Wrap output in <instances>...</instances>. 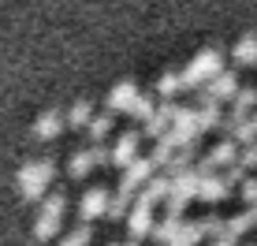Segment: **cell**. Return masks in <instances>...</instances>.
Returning <instances> with one entry per match:
<instances>
[{
	"instance_id": "26",
	"label": "cell",
	"mask_w": 257,
	"mask_h": 246,
	"mask_svg": "<svg viewBox=\"0 0 257 246\" xmlns=\"http://www.w3.org/2000/svg\"><path fill=\"white\" fill-rule=\"evenodd\" d=\"M56 231H60L56 216H38V220H34V239H38V242H49Z\"/></svg>"
},
{
	"instance_id": "17",
	"label": "cell",
	"mask_w": 257,
	"mask_h": 246,
	"mask_svg": "<svg viewBox=\"0 0 257 246\" xmlns=\"http://www.w3.org/2000/svg\"><path fill=\"white\" fill-rule=\"evenodd\" d=\"M179 227H183V216H175V213H168L161 224H153V239L161 242V246H168L175 239V235H179Z\"/></svg>"
},
{
	"instance_id": "16",
	"label": "cell",
	"mask_w": 257,
	"mask_h": 246,
	"mask_svg": "<svg viewBox=\"0 0 257 246\" xmlns=\"http://www.w3.org/2000/svg\"><path fill=\"white\" fill-rule=\"evenodd\" d=\"M220 119H224L220 104H205V108H194V127H198V135H205V131H220Z\"/></svg>"
},
{
	"instance_id": "4",
	"label": "cell",
	"mask_w": 257,
	"mask_h": 246,
	"mask_svg": "<svg viewBox=\"0 0 257 246\" xmlns=\"http://www.w3.org/2000/svg\"><path fill=\"white\" fill-rule=\"evenodd\" d=\"M135 157H138V131H123V135L116 138V146L108 149V164H116V168H127Z\"/></svg>"
},
{
	"instance_id": "19",
	"label": "cell",
	"mask_w": 257,
	"mask_h": 246,
	"mask_svg": "<svg viewBox=\"0 0 257 246\" xmlns=\"http://www.w3.org/2000/svg\"><path fill=\"white\" fill-rule=\"evenodd\" d=\"M131 205H135V194H119L116 198H108V205H104V216H108V220H123V216L131 213Z\"/></svg>"
},
{
	"instance_id": "12",
	"label": "cell",
	"mask_w": 257,
	"mask_h": 246,
	"mask_svg": "<svg viewBox=\"0 0 257 246\" xmlns=\"http://www.w3.org/2000/svg\"><path fill=\"white\" fill-rule=\"evenodd\" d=\"M250 227H257V216H253V209H246V213H235L231 220H224V231H220V239H242Z\"/></svg>"
},
{
	"instance_id": "18",
	"label": "cell",
	"mask_w": 257,
	"mask_h": 246,
	"mask_svg": "<svg viewBox=\"0 0 257 246\" xmlns=\"http://www.w3.org/2000/svg\"><path fill=\"white\" fill-rule=\"evenodd\" d=\"M90 119H93V104L86 101V97H82V101H75V104H71V112L64 116L67 127H86Z\"/></svg>"
},
{
	"instance_id": "36",
	"label": "cell",
	"mask_w": 257,
	"mask_h": 246,
	"mask_svg": "<svg viewBox=\"0 0 257 246\" xmlns=\"http://www.w3.org/2000/svg\"><path fill=\"white\" fill-rule=\"evenodd\" d=\"M168 246H187V242H179V239H172V242H168Z\"/></svg>"
},
{
	"instance_id": "33",
	"label": "cell",
	"mask_w": 257,
	"mask_h": 246,
	"mask_svg": "<svg viewBox=\"0 0 257 246\" xmlns=\"http://www.w3.org/2000/svg\"><path fill=\"white\" fill-rule=\"evenodd\" d=\"M90 161H93V168H104V164H108V149L104 146H90Z\"/></svg>"
},
{
	"instance_id": "28",
	"label": "cell",
	"mask_w": 257,
	"mask_h": 246,
	"mask_svg": "<svg viewBox=\"0 0 257 246\" xmlns=\"http://www.w3.org/2000/svg\"><path fill=\"white\" fill-rule=\"evenodd\" d=\"M235 164H238V168H242V172H250V168H257V142H250V146H242V149H238Z\"/></svg>"
},
{
	"instance_id": "34",
	"label": "cell",
	"mask_w": 257,
	"mask_h": 246,
	"mask_svg": "<svg viewBox=\"0 0 257 246\" xmlns=\"http://www.w3.org/2000/svg\"><path fill=\"white\" fill-rule=\"evenodd\" d=\"M212 246H238L235 239H212Z\"/></svg>"
},
{
	"instance_id": "32",
	"label": "cell",
	"mask_w": 257,
	"mask_h": 246,
	"mask_svg": "<svg viewBox=\"0 0 257 246\" xmlns=\"http://www.w3.org/2000/svg\"><path fill=\"white\" fill-rule=\"evenodd\" d=\"M242 201H246V205H257V179H253V175L242 179Z\"/></svg>"
},
{
	"instance_id": "8",
	"label": "cell",
	"mask_w": 257,
	"mask_h": 246,
	"mask_svg": "<svg viewBox=\"0 0 257 246\" xmlns=\"http://www.w3.org/2000/svg\"><path fill=\"white\" fill-rule=\"evenodd\" d=\"M168 198V175H153V179L146 183V187L135 194V205L142 209H153V205H161V201Z\"/></svg>"
},
{
	"instance_id": "7",
	"label": "cell",
	"mask_w": 257,
	"mask_h": 246,
	"mask_svg": "<svg viewBox=\"0 0 257 246\" xmlns=\"http://www.w3.org/2000/svg\"><path fill=\"white\" fill-rule=\"evenodd\" d=\"M104 205H108V190H104V187L86 190L82 201H78V216H82V224H90L93 216H104Z\"/></svg>"
},
{
	"instance_id": "5",
	"label": "cell",
	"mask_w": 257,
	"mask_h": 246,
	"mask_svg": "<svg viewBox=\"0 0 257 246\" xmlns=\"http://www.w3.org/2000/svg\"><path fill=\"white\" fill-rule=\"evenodd\" d=\"M205 90H209V97L212 101H231L235 97V90H238V75H235V67H224L220 75H212L209 82H205Z\"/></svg>"
},
{
	"instance_id": "1",
	"label": "cell",
	"mask_w": 257,
	"mask_h": 246,
	"mask_svg": "<svg viewBox=\"0 0 257 246\" xmlns=\"http://www.w3.org/2000/svg\"><path fill=\"white\" fill-rule=\"evenodd\" d=\"M220 71H224V52L220 49H201L179 71V82H183V90H198V86H205L209 78L220 75Z\"/></svg>"
},
{
	"instance_id": "13",
	"label": "cell",
	"mask_w": 257,
	"mask_h": 246,
	"mask_svg": "<svg viewBox=\"0 0 257 246\" xmlns=\"http://www.w3.org/2000/svg\"><path fill=\"white\" fill-rule=\"evenodd\" d=\"M60 131H64V112H56V108L41 112V116L34 119V138H56Z\"/></svg>"
},
{
	"instance_id": "10",
	"label": "cell",
	"mask_w": 257,
	"mask_h": 246,
	"mask_svg": "<svg viewBox=\"0 0 257 246\" xmlns=\"http://www.w3.org/2000/svg\"><path fill=\"white\" fill-rule=\"evenodd\" d=\"M138 93H142V90H138L135 82H131V78L116 82V86L108 90V112H127V108H131V101H135Z\"/></svg>"
},
{
	"instance_id": "23",
	"label": "cell",
	"mask_w": 257,
	"mask_h": 246,
	"mask_svg": "<svg viewBox=\"0 0 257 246\" xmlns=\"http://www.w3.org/2000/svg\"><path fill=\"white\" fill-rule=\"evenodd\" d=\"M86 131H90L93 146H101V138H108V131H112V112H101V116H93L90 123H86Z\"/></svg>"
},
{
	"instance_id": "3",
	"label": "cell",
	"mask_w": 257,
	"mask_h": 246,
	"mask_svg": "<svg viewBox=\"0 0 257 246\" xmlns=\"http://www.w3.org/2000/svg\"><path fill=\"white\" fill-rule=\"evenodd\" d=\"M153 179V161L149 157H135V161L123 168V179H119V190L123 194H138L146 183Z\"/></svg>"
},
{
	"instance_id": "29",
	"label": "cell",
	"mask_w": 257,
	"mask_h": 246,
	"mask_svg": "<svg viewBox=\"0 0 257 246\" xmlns=\"http://www.w3.org/2000/svg\"><path fill=\"white\" fill-rule=\"evenodd\" d=\"M198 227H201V235H205V239H220L224 220H220V216H205V220H198Z\"/></svg>"
},
{
	"instance_id": "6",
	"label": "cell",
	"mask_w": 257,
	"mask_h": 246,
	"mask_svg": "<svg viewBox=\"0 0 257 246\" xmlns=\"http://www.w3.org/2000/svg\"><path fill=\"white\" fill-rule=\"evenodd\" d=\"M172 112H175V101H161V104L153 108V116L142 119V135H149V138H164L168 123H172Z\"/></svg>"
},
{
	"instance_id": "35",
	"label": "cell",
	"mask_w": 257,
	"mask_h": 246,
	"mask_svg": "<svg viewBox=\"0 0 257 246\" xmlns=\"http://www.w3.org/2000/svg\"><path fill=\"white\" fill-rule=\"evenodd\" d=\"M116 246H142V242H135V239H131V242H116Z\"/></svg>"
},
{
	"instance_id": "9",
	"label": "cell",
	"mask_w": 257,
	"mask_h": 246,
	"mask_svg": "<svg viewBox=\"0 0 257 246\" xmlns=\"http://www.w3.org/2000/svg\"><path fill=\"white\" fill-rule=\"evenodd\" d=\"M227 194H231V187H224V179H220L216 172H212V175H198V194H194V198L216 205V201H224Z\"/></svg>"
},
{
	"instance_id": "30",
	"label": "cell",
	"mask_w": 257,
	"mask_h": 246,
	"mask_svg": "<svg viewBox=\"0 0 257 246\" xmlns=\"http://www.w3.org/2000/svg\"><path fill=\"white\" fill-rule=\"evenodd\" d=\"M86 242H90V224H78L71 235H64V242H60V246H86Z\"/></svg>"
},
{
	"instance_id": "20",
	"label": "cell",
	"mask_w": 257,
	"mask_h": 246,
	"mask_svg": "<svg viewBox=\"0 0 257 246\" xmlns=\"http://www.w3.org/2000/svg\"><path fill=\"white\" fill-rule=\"evenodd\" d=\"M250 108H257V90H253V86H238L235 97H231V112L250 116Z\"/></svg>"
},
{
	"instance_id": "22",
	"label": "cell",
	"mask_w": 257,
	"mask_h": 246,
	"mask_svg": "<svg viewBox=\"0 0 257 246\" xmlns=\"http://www.w3.org/2000/svg\"><path fill=\"white\" fill-rule=\"evenodd\" d=\"M64 209H67V194H64V190H52V194H45L41 216H56V220H64Z\"/></svg>"
},
{
	"instance_id": "25",
	"label": "cell",
	"mask_w": 257,
	"mask_h": 246,
	"mask_svg": "<svg viewBox=\"0 0 257 246\" xmlns=\"http://www.w3.org/2000/svg\"><path fill=\"white\" fill-rule=\"evenodd\" d=\"M172 157H175V146L168 142V138H157L153 157H149V161H153V168H168V164H172Z\"/></svg>"
},
{
	"instance_id": "2",
	"label": "cell",
	"mask_w": 257,
	"mask_h": 246,
	"mask_svg": "<svg viewBox=\"0 0 257 246\" xmlns=\"http://www.w3.org/2000/svg\"><path fill=\"white\" fill-rule=\"evenodd\" d=\"M52 175H56V164L52 161H30L19 168V194L26 201H41L52 183Z\"/></svg>"
},
{
	"instance_id": "27",
	"label": "cell",
	"mask_w": 257,
	"mask_h": 246,
	"mask_svg": "<svg viewBox=\"0 0 257 246\" xmlns=\"http://www.w3.org/2000/svg\"><path fill=\"white\" fill-rule=\"evenodd\" d=\"M153 108H157V104H153V97H149V93H138V97L131 101L127 116H135V119H149V116H153Z\"/></svg>"
},
{
	"instance_id": "31",
	"label": "cell",
	"mask_w": 257,
	"mask_h": 246,
	"mask_svg": "<svg viewBox=\"0 0 257 246\" xmlns=\"http://www.w3.org/2000/svg\"><path fill=\"white\" fill-rule=\"evenodd\" d=\"M220 179H224V187H235V183H242V179H246V172L238 168V164H227V168H224V175H220Z\"/></svg>"
},
{
	"instance_id": "14",
	"label": "cell",
	"mask_w": 257,
	"mask_h": 246,
	"mask_svg": "<svg viewBox=\"0 0 257 246\" xmlns=\"http://www.w3.org/2000/svg\"><path fill=\"white\" fill-rule=\"evenodd\" d=\"M235 157H238V146L231 142V138H224V142H216L205 153V161H209V168L216 172V168H227V164H235Z\"/></svg>"
},
{
	"instance_id": "11",
	"label": "cell",
	"mask_w": 257,
	"mask_h": 246,
	"mask_svg": "<svg viewBox=\"0 0 257 246\" xmlns=\"http://www.w3.org/2000/svg\"><path fill=\"white\" fill-rule=\"evenodd\" d=\"M127 227H131V235H135V242H138V239H146V235H153V209L131 205V213H127Z\"/></svg>"
},
{
	"instance_id": "21",
	"label": "cell",
	"mask_w": 257,
	"mask_h": 246,
	"mask_svg": "<svg viewBox=\"0 0 257 246\" xmlns=\"http://www.w3.org/2000/svg\"><path fill=\"white\" fill-rule=\"evenodd\" d=\"M175 93H183V82H179V71H164L161 78H157V97L172 101Z\"/></svg>"
},
{
	"instance_id": "15",
	"label": "cell",
	"mask_w": 257,
	"mask_h": 246,
	"mask_svg": "<svg viewBox=\"0 0 257 246\" xmlns=\"http://www.w3.org/2000/svg\"><path fill=\"white\" fill-rule=\"evenodd\" d=\"M231 60L238 67H253L257 64V34H242L231 49Z\"/></svg>"
},
{
	"instance_id": "24",
	"label": "cell",
	"mask_w": 257,
	"mask_h": 246,
	"mask_svg": "<svg viewBox=\"0 0 257 246\" xmlns=\"http://www.w3.org/2000/svg\"><path fill=\"white\" fill-rule=\"evenodd\" d=\"M67 172H71V179H86V175L93 172V161H90V149H78V153L71 157Z\"/></svg>"
}]
</instances>
